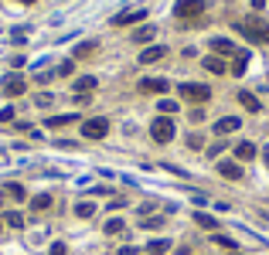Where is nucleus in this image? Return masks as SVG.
<instances>
[{
	"instance_id": "32",
	"label": "nucleus",
	"mask_w": 269,
	"mask_h": 255,
	"mask_svg": "<svg viewBox=\"0 0 269 255\" xmlns=\"http://www.w3.org/2000/svg\"><path fill=\"white\" fill-rule=\"evenodd\" d=\"M160 225H164L160 218H143V225H140V228H160Z\"/></svg>"
},
{
	"instance_id": "3",
	"label": "nucleus",
	"mask_w": 269,
	"mask_h": 255,
	"mask_svg": "<svg viewBox=\"0 0 269 255\" xmlns=\"http://www.w3.org/2000/svg\"><path fill=\"white\" fill-rule=\"evenodd\" d=\"M181 99H188V102H208L211 99V89L201 85V82H184L181 85Z\"/></svg>"
},
{
	"instance_id": "9",
	"label": "nucleus",
	"mask_w": 269,
	"mask_h": 255,
	"mask_svg": "<svg viewBox=\"0 0 269 255\" xmlns=\"http://www.w3.org/2000/svg\"><path fill=\"white\" fill-rule=\"evenodd\" d=\"M143 17H147V10H123V14L113 17V24H116V27H126V24H136V21H143Z\"/></svg>"
},
{
	"instance_id": "14",
	"label": "nucleus",
	"mask_w": 269,
	"mask_h": 255,
	"mask_svg": "<svg viewBox=\"0 0 269 255\" xmlns=\"http://www.w3.org/2000/svg\"><path fill=\"white\" fill-rule=\"evenodd\" d=\"M92 89H96V78H92V75H82V78H75V92H78V95H89Z\"/></svg>"
},
{
	"instance_id": "5",
	"label": "nucleus",
	"mask_w": 269,
	"mask_h": 255,
	"mask_svg": "<svg viewBox=\"0 0 269 255\" xmlns=\"http://www.w3.org/2000/svg\"><path fill=\"white\" fill-rule=\"evenodd\" d=\"M177 17L181 21H191V17H201L204 14V0H177Z\"/></svg>"
},
{
	"instance_id": "28",
	"label": "nucleus",
	"mask_w": 269,
	"mask_h": 255,
	"mask_svg": "<svg viewBox=\"0 0 269 255\" xmlns=\"http://www.w3.org/2000/svg\"><path fill=\"white\" fill-rule=\"evenodd\" d=\"M215 242H218V245H221V249H232V252H235V249H239V245H235V242H232V238H225V235H215Z\"/></svg>"
},
{
	"instance_id": "35",
	"label": "nucleus",
	"mask_w": 269,
	"mask_h": 255,
	"mask_svg": "<svg viewBox=\"0 0 269 255\" xmlns=\"http://www.w3.org/2000/svg\"><path fill=\"white\" fill-rule=\"evenodd\" d=\"M65 252H68V249L62 245V242H55V245H51V255H65Z\"/></svg>"
},
{
	"instance_id": "2",
	"label": "nucleus",
	"mask_w": 269,
	"mask_h": 255,
	"mask_svg": "<svg viewBox=\"0 0 269 255\" xmlns=\"http://www.w3.org/2000/svg\"><path fill=\"white\" fill-rule=\"evenodd\" d=\"M150 136H153V143H171V139H174V123H171V116H157L153 126H150Z\"/></svg>"
},
{
	"instance_id": "13",
	"label": "nucleus",
	"mask_w": 269,
	"mask_h": 255,
	"mask_svg": "<svg viewBox=\"0 0 269 255\" xmlns=\"http://www.w3.org/2000/svg\"><path fill=\"white\" fill-rule=\"evenodd\" d=\"M211 48H215V55H235V45H232L228 38H215Z\"/></svg>"
},
{
	"instance_id": "26",
	"label": "nucleus",
	"mask_w": 269,
	"mask_h": 255,
	"mask_svg": "<svg viewBox=\"0 0 269 255\" xmlns=\"http://www.w3.org/2000/svg\"><path fill=\"white\" fill-rule=\"evenodd\" d=\"M195 221H198V225H201V228H215V225H218V221H215V218H211V214H201V211H198V214H195Z\"/></svg>"
},
{
	"instance_id": "21",
	"label": "nucleus",
	"mask_w": 269,
	"mask_h": 255,
	"mask_svg": "<svg viewBox=\"0 0 269 255\" xmlns=\"http://www.w3.org/2000/svg\"><path fill=\"white\" fill-rule=\"evenodd\" d=\"M123 228H126V225H123V218H109V221H106V235H120Z\"/></svg>"
},
{
	"instance_id": "30",
	"label": "nucleus",
	"mask_w": 269,
	"mask_h": 255,
	"mask_svg": "<svg viewBox=\"0 0 269 255\" xmlns=\"http://www.w3.org/2000/svg\"><path fill=\"white\" fill-rule=\"evenodd\" d=\"M160 109L171 116V113H177V102H174V99H164V102H160Z\"/></svg>"
},
{
	"instance_id": "4",
	"label": "nucleus",
	"mask_w": 269,
	"mask_h": 255,
	"mask_svg": "<svg viewBox=\"0 0 269 255\" xmlns=\"http://www.w3.org/2000/svg\"><path fill=\"white\" fill-rule=\"evenodd\" d=\"M106 133H109V119H102V116L82 123V136H85V139H102Z\"/></svg>"
},
{
	"instance_id": "15",
	"label": "nucleus",
	"mask_w": 269,
	"mask_h": 255,
	"mask_svg": "<svg viewBox=\"0 0 269 255\" xmlns=\"http://www.w3.org/2000/svg\"><path fill=\"white\" fill-rule=\"evenodd\" d=\"M239 102L249 109V113H259V99L252 95V92H245V89H239Z\"/></svg>"
},
{
	"instance_id": "31",
	"label": "nucleus",
	"mask_w": 269,
	"mask_h": 255,
	"mask_svg": "<svg viewBox=\"0 0 269 255\" xmlns=\"http://www.w3.org/2000/svg\"><path fill=\"white\" fill-rule=\"evenodd\" d=\"M51 99H55V95H51V92H41V95H38V99H34V102H38V106H51Z\"/></svg>"
},
{
	"instance_id": "7",
	"label": "nucleus",
	"mask_w": 269,
	"mask_h": 255,
	"mask_svg": "<svg viewBox=\"0 0 269 255\" xmlns=\"http://www.w3.org/2000/svg\"><path fill=\"white\" fill-rule=\"evenodd\" d=\"M140 92L160 95V92H167V78H143V82H140Z\"/></svg>"
},
{
	"instance_id": "29",
	"label": "nucleus",
	"mask_w": 269,
	"mask_h": 255,
	"mask_svg": "<svg viewBox=\"0 0 269 255\" xmlns=\"http://www.w3.org/2000/svg\"><path fill=\"white\" fill-rule=\"evenodd\" d=\"M72 71H75V62H62L55 68V75H72Z\"/></svg>"
},
{
	"instance_id": "19",
	"label": "nucleus",
	"mask_w": 269,
	"mask_h": 255,
	"mask_svg": "<svg viewBox=\"0 0 269 255\" xmlns=\"http://www.w3.org/2000/svg\"><path fill=\"white\" fill-rule=\"evenodd\" d=\"M75 214H78V218H92V214H96V204H92V201H82V204H75Z\"/></svg>"
},
{
	"instance_id": "34",
	"label": "nucleus",
	"mask_w": 269,
	"mask_h": 255,
	"mask_svg": "<svg viewBox=\"0 0 269 255\" xmlns=\"http://www.w3.org/2000/svg\"><path fill=\"white\" fill-rule=\"evenodd\" d=\"M10 119H14V109H10V106H7V109H0V123H10Z\"/></svg>"
},
{
	"instance_id": "36",
	"label": "nucleus",
	"mask_w": 269,
	"mask_h": 255,
	"mask_svg": "<svg viewBox=\"0 0 269 255\" xmlns=\"http://www.w3.org/2000/svg\"><path fill=\"white\" fill-rule=\"evenodd\" d=\"M252 7H256V10H263V7H266V0H252Z\"/></svg>"
},
{
	"instance_id": "37",
	"label": "nucleus",
	"mask_w": 269,
	"mask_h": 255,
	"mask_svg": "<svg viewBox=\"0 0 269 255\" xmlns=\"http://www.w3.org/2000/svg\"><path fill=\"white\" fill-rule=\"evenodd\" d=\"M228 255H242V252H239V249H235V252H228Z\"/></svg>"
},
{
	"instance_id": "10",
	"label": "nucleus",
	"mask_w": 269,
	"mask_h": 255,
	"mask_svg": "<svg viewBox=\"0 0 269 255\" xmlns=\"http://www.w3.org/2000/svg\"><path fill=\"white\" fill-rule=\"evenodd\" d=\"M239 126H242V123H239V116H225V119H218V123H215V133H218V136H225V133H235Z\"/></svg>"
},
{
	"instance_id": "33",
	"label": "nucleus",
	"mask_w": 269,
	"mask_h": 255,
	"mask_svg": "<svg viewBox=\"0 0 269 255\" xmlns=\"http://www.w3.org/2000/svg\"><path fill=\"white\" fill-rule=\"evenodd\" d=\"M201 143H204V139L198 136V133H195V136H188V146H191V150H201Z\"/></svg>"
},
{
	"instance_id": "20",
	"label": "nucleus",
	"mask_w": 269,
	"mask_h": 255,
	"mask_svg": "<svg viewBox=\"0 0 269 255\" xmlns=\"http://www.w3.org/2000/svg\"><path fill=\"white\" fill-rule=\"evenodd\" d=\"M31 204H34V211H48V208H51V194H38Z\"/></svg>"
},
{
	"instance_id": "6",
	"label": "nucleus",
	"mask_w": 269,
	"mask_h": 255,
	"mask_svg": "<svg viewBox=\"0 0 269 255\" xmlns=\"http://www.w3.org/2000/svg\"><path fill=\"white\" fill-rule=\"evenodd\" d=\"M24 89H27V82H24L21 75H7V78H3V92H7L10 99H17V95H24Z\"/></svg>"
},
{
	"instance_id": "11",
	"label": "nucleus",
	"mask_w": 269,
	"mask_h": 255,
	"mask_svg": "<svg viewBox=\"0 0 269 255\" xmlns=\"http://www.w3.org/2000/svg\"><path fill=\"white\" fill-rule=\"evenodd\" d=\"M164 55H167V48H164V45H153V48H147V51L140 55V62H143V65H153V62H160Z\"/></svg>"
},
{
	"instance_id": "24",
	"label": "nucleus",
	"mask_w": 269,
	"mask_h": 255,
	"mask_svg": "<svg viewBox=\"0 0 269 255\" xmlns=\"http://www.w3.org/2000/svg\"><path fill=\"white\" fill-rule=\"evenodd\" d=\"M153 34H157L153 27H140V31H136V34H133V41H136V45H143V41H150Z\"/></svg>"
},
{
	"instance_id": "27",
	"label": "nucleus",
	"mask_w": 269,
	"mask_h": 255,
	"mask_svg": "<svg viewBox=\"0 0 269 255\" xmlns=\"http://www.w3.org/2000/svg\"><path fill=\"white\" fill-rule=\"evenodd\" d=\"M7 225H10V228H24V218H21L17 211H10V214H7Z\"/></svg>"
},
{
	"instance_id": "17",
	"label": "nucleus",
	"mask_w": 269,
	"mask_h": 255,
	"mask_svg": "<svg viewBox=\"0 0 269 255\" xmlns=\"http://www.w3.org/2000/svg\"><path fill=\"white\" fill-rule=\"evenodd\" d=\"M167 249H171V242H167V238H153V242L147 245V252H150V255H164Z\"/></svg>"
},
{
	"instance_id": "38",
	"label": "nucleus",
	"mask_w": 269,
	"mask_h": 255,
	"mask_svg": "<svg viewBox=\"0 0 269 255\" xmlns=\"http://www.w3.org/2000/svg\"><path fill=\"white\" fill-rule=\"evenodd\" d=\"M21 3H34V0H21Z\"/></svg>"
},
{
	"instance_id": "23",
	"label": "nucleus",
	"mask_w": 269,
	"mask_h": 255,
	"mask_svg": "<svg viewBox=\"0 0 269 255\" xmlns=\"http://www.w3.org/2000/svg\"><path fill=\"white\" fill-rule=\"evenodd\" d=\"M92 51H96V41H85V45H78V48H75V58H89Z\"/></svg>"
},
{
	"instance_id": "25",
	"label": "nucleus",
	"mask_w": 269,
	"mask_h": 255,
	"mask_svg": "<svg viewBox=\"0 0 269 255\" xmlns=\"http://www.w3.org/2000/svg\"><path fill=\"white\" fill-rule=\"evenodd\" d=\"M7 194H10L14 201H24V197H27V191H24L21 184H7Z\"/></svg>"
},
{
	"instance_id": "8",
	"label": "nucleus",
	"mask_w": 269,
	"mask_h": 255,
	"mask_svg": "<svg viewBox=\"0 0 269 255\" xmlns=\"http://www.w3.org/2000/svg\"><path fill=\"white\" fill-rule=\"evenodd\" d=\"M218 174L228 177V181H242V167H239V160H221V163H218Z\"/></svg>"
},
{
	"instance_id": "16",
	"label": "nucleus",
	"mask_w": 269,
	"mask_h": 255,
	"mask_svg": "<svg viewBox=\"0 0 269 255\" xmlns=\"http://www.w3.org/2000/svg\"><path fill=\"white\" fill-rule=\"evenodd\" d=\"M249 65V51H235V62H232V75H242Z\"/></svg>"
},
{
	"instance_id": "12",
	"label": "nucleus",
	"mask_w": 269,
	"mask_h": 255,
	"mask_svg": "<svg viewBox=\"0 0 269 255\" xmlns=\"http://www.w3.org/2000/svg\"><path fill=\"white\" fill-rule=\"evenodd\" d=\"M204 71H211V75H225V62H221L218 55H208V58H204Z\"/></svg>"
},
{
	"instance_id": "22",
	"label": "nucleus",
	"mask_w": 269,
	"mask_h": 255,
	"mask_svg": "<svg viewBox=\"0 0 269 255\" xmlns=\"http://www.w3.org/2000/svg\"><path fill=\"white\" fill-rule=\"evenodd\" d=\"M75 119H78L75 113H68V116H51V119H48V126H68V123H75Z\"/></svg>"
},
{
	"instance_id": "18",
	"label": "nucleus",
	"mask_w": 269,
	"mask_h": 255,
	"mask_svg": "<svg viewBox=\"0 0 269 255\" xmlns=\"http://www.w3.org/2000/svg\"><path fill=\"white\" fill-rule=\"evenodd\" d=\"M235 157H239V160H252V157H256V146H252V143H239V146H235Z\"/></svg>"
},
{
	"instance_id": "1",
	"label": "nucleus",
	"mask_w": 269,
	"mask_h": 255,
	"mask_svg": "<svg viewBox=\"0 0 269 255\" xmlns=\"http://www.w3.org/2000/svg\"><path fill=\"white\" fill-rule=\"evenodd\" d=\"M235 31L245 38V41H252V45H266L269 41V24L263 17H245V21H235Z\"/></svg>"
},
{
	"instance_id": "39",
	"label": "nucleus",
	"mask_w": 269,
	"mask_h": 255,
	"mask_svg": "<svg viewBox=\"0 0 269 255\" xmlns=\"http://www.w3.org/2000/svg\"><path fill=\"white\" fill-rule=\"evenodd\" d=\"M266 160H269V146H266Z\"/></svg>"
}]
</instances>
